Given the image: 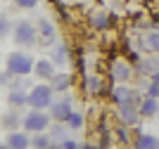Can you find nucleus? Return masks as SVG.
<instances>
[{
	"mask_svg": "<svg viewBox=\"0 0 159 149\" xmlns=\"http://www.w3.org/2000/svg\"><path fill=\"white\" fill-rule=\"evenodd\" d=\"M10 78H12L10 73H7V71H2V73H0V85H5L7 81H10Z\"/></svg>",
	"mask_w": 159,
	"mask_h": 149,
	"instance_id": "obj_29",
	"label": "nucleus"
},
{
	"mask_svg": "<svg viewBox=\"0 0 159 149\" xmlns=\"http://www.w3.org/2000/svg\"><path fill=\"white\" fill-rule=\"evenodd\" d=\"M55 69L57 66L52 64V59L50 57H40V59H36V66H33V73L40 78V81H52L55 78Z\"/></svg>",
	"mask_w": 159,
	"mask_h": 149,
	"instance_id": "obj_8",
	"label": "nucleus"
},
{
	"mask_svg": "<svg viewBox=\"0 0 159 149\" xmlns=\"http://www.w3.org/2000/svg\"><path fill=\"white\" fill-rule=\"evenodd\" d=\"M152 83H157V85H159V69L152 73Z\"/></svg>",
	"mask_w": 159,
	"mask_h": 149,
	"instance_id": "obj_30",
	"label": "nucleus"
},
{
	"mask_svg": "<svg viewBox=\"0 0 159 149\" xmlns=\"http://www.w3.org/2000/svg\"><path fill=\"white\" fill-rule=\"evenodd\" d=\"M55 36H57L55 24H52L50 19H45V17H43V19L38 21V38H43V43H48V45H50V43H55Z\"/></svg>",
	"mask_w": 159,
	"mask_h": 149,
	"instance_id": "obj_10",
	"label": "nucleus"
},
{
	"mask_svg": "<svg viewBox=\"0 0 159 149\" xmlns=\"http://www.w3.org/2000/svg\"><path fill=\"white\" fill-rule=\"evenodd\" d=\"M119 118H121V123L126 125V128H131V125H135L143 116H140L138 107L128 104V107H119Z\"/></svg>",
	"mask_w": 159,
	"mask_h": 149,
	"instance_id": "obj_9",
	"label": "nucleus"
},
{
	"mask_svg": "<svg viewBox=\"0 0 159 149\" xmlns=\"http://www.w3.org/2000/svg\"><path fill=\"white\" fill-rule=\"evenodd\" d=\"M88 24H90V28H95V31H107L109 28V17H107L105 12H95L90 19H88Z\"/></svg>",
	"mask_w": 159,
	"mask_h": 149,
	"instance_id": "obj_18",
	"label": "nucleus"
},
{
	"mask_svg": "<svg viewBox=\"0 0 159 149\" xmlns=\"http://www.w3.org/2000/svg\"><path fill=\"white\" fill-rule=\"evenodd\" d=\"M57 149H81V144L76 142V140H69V137H66L64 142L57 144Z\"/></svg>",
	"mask_w": 159,
	"mask_h": 149,
	"instance_id": "obj_26",
	"label": "nucleus"
},
{
	"mask_svg": "<svg viewBox=\"0 0 159 149\" xmlns=\"http://www.w3.org/2000/svg\"><path fill=\"white\" fill-rule=\"evenodd\" d=\"M69 85H71V76L69 73H55V78L50 81V88L55 92H66Z\"/></svg>",
	"mask_w": 159,
	"mask_h": 149,
	"instance_id": "obj_17",
	"label": "nucleus"
},
{
	"mask_svg": "<svg viewBox=\"0 0 159 149\" xmlns=\"http://www.w3.org/2000/svg\"><path fill=\"white\" fill-rule=\"evenodd\" d=\"M17 123H21V118L17 116V111H10L7 116H2V125H5V128L14 130V125H17Z\"/></svg>",
	"mask_w": 159,
	"mask_h": 149,
	"instance_id": "obj_22",
	"label": "nucleus"
},
{
	"mask_svg": "<svg viewBox=\"0 0 159 149\" xmlns=\"http://www.w3.org/2000/svg\"><path fill=\"white\" fill-rule=\"evenodd\" d=\"M12 40L19 47H33L38 43V26L31 24L29 19H19L12 28Z\"/></svg>",
	"mask_w": 159,
	"mask_h": 149,
	"instance_id": "obj_3",
	"label": "nucleus"
},
{
	"mask_svg": "<svg viewBox=\"0 0 159 149\" xmlns=\"http://www.w3.org/2000/svg\"><path fill=\"white\" fill-rule=\"evenodd\" d=\"M48 130H50V133H48L50 140L60 144V142H64V140H66V130H69V128H66V123H55V125H50Z\"/></svg>",
	"mask_w": 159,
	"mask_h": 149,
	"instance_id": "obj_20",
	"label": "nucleus"
},
{
	"mask_svg": "<svg viewBox=\"0 0 159 149\" xmlns=\"http://www.w3.org/2000/svg\"><path fill=\"white\" fill-rule=\"evenodd\" d=\"M83 125H86L83 114H81V111H71V116L66 118V128H69V130H81Z\"/></svg>",
	"mask_w": 159,
	"mask_h": 149,
	"instance_id": "obj_21",
	"label": "nucleus"
},
{
	"mask_svg": "<svg viewBox=\"0 0 159 149\" xmlns=\"http://www.w3.org/2000/svg\"><path fill=\"white\" fill-rule=\"evenodd\" d=\"M0 149H10V147H7V144H5V142H0Z\"/></svg>",
	"mask_w": 159,
	"mask_h": 149,
	"instance_id": "obj_32",
	"label": "nucleus"
},
{
	"mask_svg": "<svg viewBox=\"0 0 159 149\" xmlns=\"http://www.w3.org/2000/svg\"><path fill=\"white\" fill-rule=\"evenodd\" d=\"M55 95L57 92L50 88V83H36L29 90V109H40V111L50 109L55 102Z\"/></svg>",
	"mask_w": 159,
	"mask_h": 149,
	"instance_id": "obj_2",
	"label": "nucleus"
},
{
	"mask_svg": "<svg viewBox=\"0 0 159 149\" xmlns=\"http://www.w3.org/2000/svg\"><path fill=\"white\" fill-rule=\"evenodd\" d=\"M138 111H140V116H143V118L157 116V111H159V99H154V97H145V99H140Z\"/></svg>",
	"mask_w": 159,
	"mask_h": 149,
	"instance_id": "obj_13",
	"label": "nucleus"
},
{
	"mask_svg": "<svg viewBox=\"0 0 159 149\" xmlns=\"http://www.w3.org/2000/svg\"><path fill=\"white\" fill-rule=\"evenodd\" d=\"M50 121H52L50 114H45V111H40V109H29L21 116V130H26L31 135H38V133H45L50 128Z\"/></svg>",
	"mask_w": 159,
	"mask_h": 149,
	"instance_id": "obj_4",
	"label": "nucleus"
},
{
	"mask_svg": "<svg viewBox=\"0 0 159 149\" xmlns=\"http://www.w3.org/2000/svg\"><path fill=\"white\" fill-rule=\"evenodd\" d=\"M131 76H133L131 64H126V62H114V64H112V78H114V81H119V83H126Z\"/></svg>",
	"mask_w": 159,
	"mask_h": 149,
	"instance_id": "obj_11",
	"label": "nucleus"
},
{
	"mask_svg": "<svg viewBox=\"0 0 159 149\" xmlns=\"http://www.w3.org/2000/svg\"><path fill=\"white\" fill-rule=\"evenodd\" d=\"M157 116H159V111H157Z\"/></svg>",
	"mask_w": 159,
	"mask_h": 149,
	"instance_id": "obj_33",
	"label": "nucleus"
},
{
	"mask_svg": "<svg viewBox=\"0 0 159 149\" xmlns=\"http://www.w3.org/2000/svg\"><path fill=\"white\" fill-rule=\"evenodd\" d=\"M38 2H40V0H14V5L19 7V10H33Z\"/></svg>",
	"mask_w": 159,
	"mask_h": 149,
	"instance_id": "obj_25",
	"label": "nucleus"
},
{
	"mask_svg": "<svg viewBox=\"0 0 159 149\" xmlns=\"http://www.w3.org/2000/svg\"><path fill=\"white\" fill-rule=\"evenodd\" d=\"M50 118H52L55 123H66V118L71 116V111H74V99L71 95H64L62 99H55L52 107H50Z\"/></svg>",
	"mask_w": 159,
	"mask_h": 149,
	"instance_id": "obj_5",
	"label": "nucleus"
},
{
	"mask_svg": "<svg viewBox=\"0 0 159 149\" xmlns=\"http://www.w3.org/2000/svg\"><path fill=\"white\" fill-rule=\"evenodd\" d=\"M81 149H100V147H95V144H83Z\"/></svg>",
	"mask_w": 159,
	"mask_h": 149,
	"instance_id": "obj_31",
	"label": "nucleus"
},
{
	"mask_svg": "<svg viewBox=\"0 0 159 149\" xmlns=\"http://www.w3.org/2000/svg\"><path fill=\"white\" fill-rule=\"evenodd\" d=\"M116 133H119V140H121V142H128V128H119Z\"/></svg>",
	"mask_w": 159,
	"mask_h": 149,
	"instance_id": "obj_28",
	"label": "nucleus"
},
{
	"mask_svg": "<svg viewBox=\"0 0 159 149\" xmlns=\"http://www.w3.org/2000/svg\"><path fill=\"white\" fill-rule=\"evenodd\" d=\"M112 102L116 104V107H128V104L135 107L140 99H138V92L133 90V88H128L126 83H121V85H116L112 90Z\"/></svg>",
	"mask_w": 159,
	"mask_h": 149,
	"instance_id": "obj_6",
	"label": "nucleus"
},
{
	"mask_svg": "<svg viewBox=\"0 0 159 149\" xmlns=\"http://www.w3.org/2000/svg\"><path fill=\"white\" fill-rule=\"evenodd\" d=\"M86 90H88V95H98V90H100V81L95 76H88L86 78Z\"/></svg>",
	"mask_w": 159,
	"mask_h": 149,
	"instance_id": "obj_24",
	"label": "nucleus"
},
{
	"mask_svg": "<svg viewBox=\"0 0 159 149\" xmlns=\"http://www.w3.org/2000/svg\"><path fill=\"white\" fill-rule=\"evenodd\" d=\"M50 59H52V64H55V66H64L66 62H69V47H66L64 43L55 45V50L50 52Z\"/></svg>",
	"mask_w": 159,
	"mask_h": 149,
	"instance_id": "obj_15",
	"label": "nucleus"
},
{
	"mask_svg": "<svg viewBox=\"0 0 159 149\" xmlns=\"http://www.w3.org/2000/svg\"><path fill=\"white\" fill-rule=\"evenodd\" d=\"M7 104L12 107V109H17V107H29V92L24 90H10V95H7Z\"/></svg>",
	"mask_w": 159,
	"mask_h": 149,
	"instance_id": "obj_14",
	"label": "nucleus"
},
{
	"mask_svg": "<svg viewBox=\"0 0 159 149\" xmlns=\"http://www.w3.org/2000/svg\"><path fill=\"white\" fill-rule=\"evenodd\" d=\"M135 149H159V137L152 133H138L135 135Z\"/></svg>",
	"mask_w": 159,
	"mask_h": 149,
	"instance_id": "obj_12",
	"label": "nucleus"
},
{
	"mask_svg": "<svg viewBox=\"0 0 159 149\" xmlns=\"http://www.w3.org/2000/svg\"><path fill=\"white\" fill-rule=\"evenodd\" d=\"M31 149H57V144L50 140L48 133H38V135H31Z\"/></svg>",
	"mask_w": 159,
	"mask_h": 149,
	"instance_id": "obj_16",
	"label": "nucleus"
},
{
	"mask_svg": "<svg viewBox=\"0 0 159 149\" xmlns=\"http://www.w3.org/2000/svg\"><path fill=\"white\" fill-rule=\"evenodd\" d=\"M12 21L7 19V17H2V14H0V38H7V36H10V33H12Z\"/></svg>",
	"mask_w": 159,
	"mask_h": 149,
	"instance_id": "obj_23",
	"label": "nucleus"
},
{
	"mask_svg": "<svg viewBox=\"0 0 159 149\" xmlns=\"http://www.w3.org/2000/svg\"><path fill=\"white\" fill-rule=\"evenodd\" d=\"M5 144L10 149H31V135L26 130H10L5 137Z\"/></svg>",
	"mask_w": 159,
	"mask_h": 149,
	"instance_id": "obj_7",
	"label": "nucleus"
},
{
	"mask_svg": "<svg viewBox=\"0 0 159 149\" xmlns=\"http://www.w3.org/2000/svg\"><path fill=\"white\" fill-rule=\"evenodd\" d=\"M140 45L145 47L147 52H159V31H150L143 36V40H140Z\"/></svg>",
	"mask_w": 159,
	"mask_h": 149,
	"instance_id": "obj_19",
	"label": "nucleus"
},
{
	"mask_svg": "<svg viewBox=\"0 0 159 149\" xmlns=\"http://www.w3.org/2000/svg\"><path fill=\"white\" fill-rule=\"evenodd\" d=\"M147 97L159 99V85H157V83H152V81H150V85H147Z\"/></svg>",
	"mask_w": 159,
	"mask_h": 149,
	"instance_id": "obj_27",
	"label": "nucleus"
},
{
	"mask_svg": "<svg viewBox=\"0 0 159 149\" xmlns=\"http://www.w3.org/2000/svg\"><path fill=\"white\" fill-rule=\"evenodd\" d=\"M33 66H36V59L31 57V55H26V52H19L14 50L10 52L5 57V71L10 73V76H17V78H24L29 76V73L33 71Z\"/></svg>",
	"mask_w": 159,
	"mask_h": 149,
	"instance_id": "obj_1",
	"label": "nucleus"
}]
</instances>
